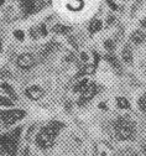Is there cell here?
Masks as SVG:
<instances>
[{"label":"cell","instance_id":"obj_27","mask_svg":"<svg viewBox=\"0 0 146 156\" xmlns=\"http://www.w3.org/2000/svg\"><path fill=\"white\" fill-rule=\"evenodd\" d=\"M23 156H29V149H25V151H23Z\"/></svg>","mask_w":146,"mask_h":156},{"label":"cell","instance_id":"obj_11","mask_svg":"<svg viewBox=\"0 0 146 156\" xmlns=\"http://www.w3.org/2000/svg\"><path fill=\"white\" fill-rule=\"evenodd\" d=\"M52 31L54 34H67V32L71 31V27L64 26V25H61V24H57V25L52 26Z\"/></svg>","mask_w":146,"mask_h":156},{"label":"cell","instance_id":"obj_30","mask_svg":"<svg viewBox=\"0 0 146 156\" xmlns=\"http://www.w3.org/2000/svg\"><path fill=\"white\" fill-rule=\"evenodd\" d=\"M4 5V0H0V6Z\"/></svg>","mask_w":146,"mask_h":156},{"label":"cell","instance_id":"obj_29","mask_svg":"<svg viewBox=\"0 0 146 156\" xmlns=\"http://www.w3.org/2000/svg\"><path fill=\"white\" fill-rule=\"evenodd\" d=\"M142 25L146 27V19H145V20H142Z\"/></svg>","mask_w":146,"mask_h":156},{"label":"cell","instance_id":"obj_7","mask_svg":"<svg viewBox=\"0 0 146 156\" xmlns=\"http://www.w3.org/2000/svg\"><path fill=\"white\" fill-rule=\"evenodd\" d=\"M58 48V44L57 42H48L47 45H45L43 46V48L41 50V52H40V55H41V57H47V56H50L52 52H54Z\"/></svg>","mask_w":146,"mask_h":156},{"label":"cell","instance_id":"obj_3","mask_svg":"<svg viewBox=\"0 0 146 156\" xmlns=\"http://www.w3.org/2000/svg\"><path fill=\"white\" fill-rule=\"evenodd\" d=\"M26 115V113L24 110H9V112H0V118L4 122V124L6 126L12 125L14 123H16L17 120L23 119Z\"/></svg>","mask_w":146,"mask_h":156},{"label":"cell","instance_id":"obj_25","mask_svg":"<svg viewBox=\"0 0 146 156\" xmlns=\"http://www.w3.org/2000/svg\"><path fill=\"white\" fill-rule=\"evenodd\" d=\"M112 23H114V16L109 15V17H108V24H112Z\"/></svg>","mask_w":146,"mask_h":156},{"label":"cell","instance_id":"obj_19","mask_svg":"<svg viewBox=\"0 0 146 156\" xmlns=\"http://www.w3.org/2000/svg\"><path fill=\"white\" fill-rule=\"evenodd\" d=\"M14 36H15L16 40L23 41L24 37H25V34H24V31H21V30H15V31H14Z\"/></svg>","mask_w":146,"mask_h":156},{"label":"cell","instance_id":"obj_5","mask_svg":"<svg viewBox=\"0 0 146 156\" xmlns=\"http://www.w3.org/2000/svg\"><path fill=\"white\" fill-rule=\"evenodd\" d=\"M25 94H26V97L29 99L37 101V99H40L41 97L43 95V89L41 87H39V86H31V87L26 88Z\"/></svg>","mask_w":146,"mask_h":156},{"label":"cell","instance_id":"obj_24","mask_svg":"<svg viewBox=\"0 0 146 156\" xmlns=\"http://www.w3.org/2000/svg\"><path fill=\"white\" fill-rule=\"evenodd\" d=\"M30 34H31V36H32V38H37V32H36L35 30H30Z\"/></svg>","mask_w":146,"mask_h":156},{"label":"cell","instance_id":"obj_9","mask_svg":"<svg viewBox=\"0 0 146 156\" xmlns=\"http://www.w3.org/2000/svg\"><path fill=\"white\" fill-rule=\"evenodd\" d=\"M121 56H123V60L126 63H131L133 62V52H131V48L129 47V45H125V47L121 51Z\"/></svg>","mask_w":146,"mask_h":156},{"label":"cell","instance_id":"obj_14","mask_svg":"<svg viewBox=\"0 0 146 156\" xmlns=\"http://www.w3.org/2000/svg\"><path fill=\"white\" fill-rule=\"evenodd\" d=\"M102 29V21L100 20H93L89 25V31L90 32H97Z\"/></svg>","mask_w":146,"mask_h":156},{"label":"cell","instance_id":"obj_1","mask_svg":"<svg viewBox=\"0 0 146 156\" xmlns=\"http://www.w3.org/2000/svg\"><path fill=\"white\" fill-rule=\"evenodd\" d=\"M63 126L62 123L58 122H53L51 123L48 126L43 128L40 130V133L36 136V144L41 149H48L53 145L54 139H56V135L58 133V130Z\"/></svg>","mask_w":146,"mask_h":156},{"label":"cell","instance_id":"obj_6","mask_svg":"<svg viewBox=\"0 0 146 156\" xmlns=\"http://www.w3.org/2000/svg\"><path fill=\"white\" fill-rule=\"evenodd\" d=\"M96 93H97V86L94 84V83H92V84H89L88 87H87V89L82 93V95H81V99H79V104H84L85 102H88V101H90L93 98V97L96 95Z\"/></svg>","mask_w":146,"mask_h":156},{"label":"cell","instance_id":"obj_2","mask_svg":"<svg viewBox=\"0 0 146 156\" xmlns=\"http://www.w3.org/2000/svg\"><path fill=\"white\" fill-rule=\"evenodd\" d=\"M114 128H115V133H116V138L120 140L131 139L134 135V131H135L134 123L127 118H119L115 122Z\"/></svg>","mask_w":146,"mask_h":156},{"label":"cell","instance_id":"obj_28","mask_svg":"<svg viewBox=\"0 0 146 156\" xmlns=\"http://www.w3.org/2000/svg\"><path fill=\"white\" fill-rule=\"evenodd\" d=\"M142 151H144V152H145V154H146V144H145V145H144V146H142Z\"/></svg>","mask_w":146,"mask_h":156},{"label":"cell","instance_id":"obj_20","mask_svg":"<svg viewBox=\"0 0 146 156\" xmlns=\"http://www.w3.org/2000/svg\"><path fill=\"white\" fill-rule=\"evenodd\" d=\"M121 156H139V155L135 151L130 150V149H126V150L121 151Z\"/></svg>","mask_w":146,"mask_h":156},{"label":"cell","instance_id":"obj_21","mask_svg":"<svg viewBox=\"0 0 146 156\" xmlns=\"http://www.w3.org/2000/svg\"><path fill=\"white\" fill-rule=\"evenodd\" d=\"M104 46H105V48L108 50V51H113L114 50V42L112 41V40H106L105 42H104Z\"/></svg>","mask_w":146,"mask_h":156},{"label":"cell","instance_id":"obj_23","mask_svg":"<svg viewBox=\"0 0 146 156\" xmlns=\"http://www.w3.org/2000/svg\"><path fill=\"white\" fill-rule=\"evenodd\" d=\"M81 58H82V61H88V55L85 52H82L81 53Z\"/></svg>","mask_w":146,"mask_h":156},{"label":"cell","instance_id":"obj_12","mask_svg":"<svg viewBox=\"0 0 146 156\" xmlns=\"http://www.w3.org/2000/svg\"><path fill=\"white\" fill-rule=\"evenodd\" d=\"M87 87H88V81H87V80H82L81 82H78V83L75 86L73 90L77 92V93H83V92L87 89Z\"/></svg>","mask_w":146,"mask_h":156},{"label":"cell","instance_id":"obj_8","mask_svg":"<svg viewBox=\"0 0 146 156\" xmlns=\"http://www.w3.org/2000/svg\"><path fill=\"white\" fill-rule=\"evenodd\" d=\"M130 40H131L134 44L140 45V44H142V42L146 41V35H145L144 32H141V31H135V32L131 34Z\"/></svg>","mask_w":146,"mask_h":156},{"label":"cell","instance_id":"obj_18","mask_svg":"<svg viewBox=\"0 0 146 156\" xmlns=\"http://www.w3.org/2000/svg\"><path fill=\"white\" fill-rule=\"evenodd\" d=\"M139 107H140V109L142 112H146V94L142 95L141 98L139 99Z\"/></svg>","mask_w":146,"mask_h":156},{"label":"cell","instance_id":"obj_26","mask_svg":"<svg viewBox=\"0 0 146 156\" xmlns=\"http://www.w3.org/2000/svg\"><path fill=\"white\" fill-rule=\"evenodd\" d=\"M99 108H100V109H106L105 103H99Z\"/></svg>","mask_w":146,"mask_h":156},{"label":"cell","instance_id":"obj_15","mask_svg":"<svg viewBox=\"0 0 146 156\" xmlns=\"http://www.w3.org/2000/svg\"><path fill=\"white\" fill-rule=\"evenodd\" d=\"M23 5H24V9L26 10V12H31L33 11V8H35V3L32 2V0H24L23 2Z\"/></svg>","mask_w":146,"mask_h":156},{"label":"cell","instance_id":"obj_31","mask_svg":"<svg viewBox=\"0 0 146 156\" xmlns=\"http://www.w3.org/2000/svg\"><path fill=\"white\" fill-rule=\"evenodd\" d=\"M0 48H2V41H0Z\"/></svg>","mask_w":146,"mask_h":156},{"label":"cell","instance_id":"obj_22","mask_svg":"<svg viewBox=\"0 0 146 156\" xmlns=\"http://www.w3.org/2000/svg\"><path fill=\"white\" fill-rule=\"evenodd\" d=\"M40 32L42 36H46L47 35V30H46V26L45 25H40Z\"/></svg>","mask_w":146,"mask_h":156},{"label":"cell","instance_id":"obj_4","mask_svg":"<svg viewBox=\"0 0 146 156\" xmlns=\"http://www.w3.org/2000/svg\"><path fill=\"white\" fill-rule=\"evenodd\" d=\"M16 63L23 69H30L35 65V58L31 53H23V55H20L19 57H17Z\"/></svg>","mask_w":146,"mask_h":156},{"label":"cell","instance_id":"obj_10","mask_svg":"<svg viewBox=\"0 0 146 156\" xmlns=\"http://www.w3.org/2000/svg\"><path fill=\"white\" fill-rule=\"evenodd\" d=\"M0 88H2V89H3L8 95H10L12 99H17V94H16V92L11 88V86H10V84H8V83H5V82H4V83L0 84Z\"/></svg>","mask_w":146,"mask_h":156},{"label":"cell","instance_id":"obj_16","mask_svg":"<svg viewBox=\"0 0 146 156\" xmlns=\"http://www.w3.org/2000/svg\"><path fill=\"white\" fill-rule=\"evenodd\" d=\"M105 58H106V61L110 62L115 68H118V69L120 68V65H119V62H118L115 56H113V55H105Z\"/></svg>","mask_w":146,"mask_h":156},{"label":"cell","instance_id":"obj_17","mask_svg":"<svg viewBox=\"0 0 146 156\" xmlns=\"http://www.w3.org/2000/svg\"><path fill=\"white\" fill-rule=\"evenodd\" d=\"M0 105H3V107H11L12 105V102L10 99L5 98V97L0 95Z\"/></svg>","mask_w":146,"mask_h":156},{"label":"cell","instance_id":"obj_13","mask_svg":"<svg viewBox=\"0 0 146 156\" xmlns=\"http://www.w3.org/2000/svg\"><path fill=\"white\" fill-rule=\"evenodd\" d=\"M116 103H118V107L120 109H129L130 108L129 101H127L126 98H124V97H118V98H116Z\"/></svg>","mask_w":146,"mask_h":156}]
</instances>
